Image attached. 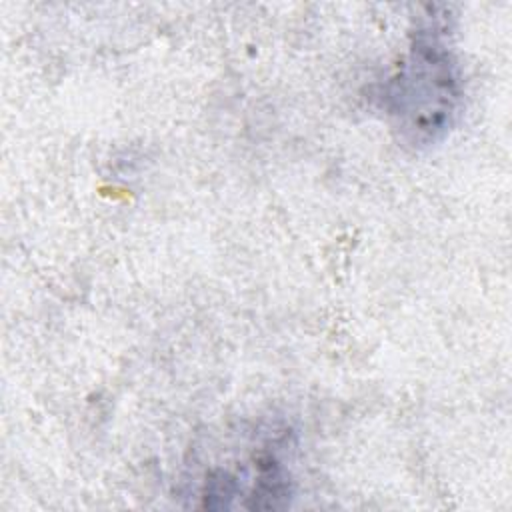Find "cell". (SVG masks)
I'll return each mask as SVG.
<instances>
[{
  "mask_svg": "<svg viewBox=\"0 0 512 512\" xmlns=\"http://www.w3.org/2000/svg\"><path fill=\"white\" fill-rule=\"evenodd\" d=\"M428 10L380 92L392 130L414 148L442 140L462 104V72L450 40V18L432 6Z\"/></svg>",
  "mask_w": 512,
  "mask_h": 512,
  "instance_id": "obj_1",
  "label": "cell"
}]
</instances>
